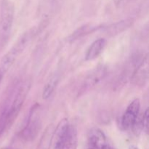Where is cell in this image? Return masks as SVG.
<instances>
[{
	"instance_id": "obj_1",
	"label": "cell",
	"mask_w": 149,
	"mask_h": 149,
	"mask_svg": "<svg viewBox=\"0 0 149 149\" xmlns=\"http://www.w3.org/2000/svg\"><path fill=\"white\" fill-rule=\"evenodd\" d=\"M33 35V29L27 31L24 33H23V35L20 36V37L17 39L16 43L13 45V47L1 58L0 61V82L2 80L4 74L11 68L19 55L28 46Z\"/></svg>"
},
{
	"instance_id": "obj_2",
	"label": "cell",
	"mask_w": 149,
	"mask_h": 149,
	"mask_svg": "<svg viewBox=\"0 0 149 149\" xmlns=\"http://www.w3.org/2000/svg\"><path fill=\"white\" fill-rule=\"evenodd\" d=\"M15 10L10 0H1L0 5V50L8 42L14 21Z\"/></svg>"
},
{
	"instance_id": "obj_3",
	"label": "cell",
	"mask_w": 149,
	"mask_h": 149,
	"mask_svg": "<svg viewBox=\"0 0 149 149\" xmlns=\"http://www.w3.org/2000/svg\"><path fill=\"white\" fill-rule=\"evenodd\" d=\"M41 129L40 106L35 103L31 109L26 124L19 133V136L26 141L35 139Z\"/></svg>"
},
{
	"instance_id": "obj_4",
	"label": "cell",
	"mask_w": 149,
	"mask_h": 149,
	"mask_svg": "<svg viewBox=\"0 0 149 149\" xmlns=\"http://www.w3.org/2000/svg\"><path fill=\"white\" fill-rule=\"evenodd\" d=\"M70 123L66 118L61 119L50 138L48 149H62L66 139Z\"/></svg>"
},
{
	"instance_id": "obj_5",
	"label": "cell",
	"mask_w": 149,
	"mask_h": 149,
	"mask_svg": "<svg viewBox=\"0 0 149 149\" xmlns=\"http://www.w3.org/2000/svg\"><path fill=\"white\" fill-rule=\"evenodd\" d=\"M141 109V102L136 98L132 100L125 110L120 120V127L123 130H131L132 125L138 118Z\"/></svg>"
},
{
	"instance_id": "obj_6",
	"label": "cell",
	"mask_w": 149,
	"mask_h": 149,
	"mask_svg": "<svg viewBox=\"0 0 149 149\" xmlns=\"http://www.w3.org/2000/svg\"><path fill=\"white\" fill-rule=\"evenodd\" d=\"M106 74L107 68L104 65H99L97 68H94L84 79L79 93H85L86 92L94 88L105 78Z\"/></svg>"
},
{
	"instance_id": "obj_7",
	"label": "cell",
	"mask_w": 149,
	"mask_h": 149,
	"mask_svg": "<svg viewBox=\"0 0 149 149\" xmlns=\"http://www.w3.org/2000/svg\"><path fill=\"white\" fill-rule=\"evenodd\" d=\"M148 55L140 60L134 68L131 75V80L137 85H145L148 81Z\"/></svg>"
},
{
	"instance_id": "obj_8",
	"label": "cell",
	"mask_w": 149,
	"mask_h": 149,
	"mask_svg": "<svg viewBox=\"0 0 149 149\" xmlns=\"http://www.w3.org/2000/svg\"><path fill=\"white\" fill-rule=\"evenodd\" d=\"M107 143V139L103 131L98 128L90 130L87 136V149H103Z\"/></svg>"
},
{
	"instance_id": "obj_9",
	"label": "cell",
	"mask_w": 149,
	"mask_h": 149,
	"mask_svg": "<svg viewBox=\"0 0 149 149\" xmlns=\"http://www.w3.org/2000/svg\"><path fill=\"white\" fill-rule=\"evenodd\" d=\"M107 44L106 39L100 38L95 42H93L89 47L85 55L86 61H93L97 58L104 50Z\"/></svg>"
},
{
	"instance_id": "obj_10",
	"label": "cell",
	"mask_w": 149,
	"mask_h": 149,
	"mask_svg": "<svg viewBox=\"0 0 149 149\" xmlns=\"http://www.w3.org/2000/svg\"><path fill=\"white\" fill-rule=\"evenodd\" d=\"M78 145V132L77 127L70 124L66 139L62 149H77Z\"/></svg>"
},
{
	"instance_id": "obj_11",
	"label": "cell",
	"mask_w": 149,
	"mask_h": 149,
	"mask_svg": "<svg viewBox=\"0 0 149 149\" xmlns=\"http://www.w3.org/2000/svg\"><path fill=\"white\" fill-rule=\"evenodd\" d=\"M58 81H59V77L58 74H53L49 78V79L44 87L43 91H42V98L44 100H47L51 97L58 85Z\"/></svg>"
},
{
	"instance_id": "obj_12",
	"label": "cell",
	"mask_w": 149,
	"mask_h": 149,
	"mask_svg": "<svg viewBox=\"0 0 149 149\" xmlns=\"http://www.w3.org/2000/svg\"><path fill=\"white\" fill-rule=\"evenodd\" d=\"M100 26H93L91 25H85L84 26H81V27L79 28L77 30H76L70 36L69 39L71 41L77 40L79 38L81 37V36H84L85 35L90 34V33H93L95 31H97V29H101L100 28Z\"/></svg>"
},
{
	"instance_id": "obj_13",
	"label": "cell",
	"mask_w": 149,
	"mask_h": 149,
	"mask_svg": "<svg viewBox=\"0 0 149 149\" xmlns=\"http://www.w3.org/2000/svg\"><path fill=\"white\" fill-rule=\"evenodd\" d=\"M132 24V20L131 19H127V20L119 21L118 23H114V24L111 25L109 27L106 28V29L107 30L108 33L114 35L126 30L127 29L130 27Z\"/></svg>"
},
{
	"instance_id": "obj_14",
	"label": "cell",
	"mask_w": 149,
	"mask_h": 149,
	"mask_svg": "<svg viewBox=\"0 0 149 149\" xmlns=\"http://www.w3.org/2000/svg\"><path fill=\"white\" fill-rule=\"evenodd\" d=\"M103 149H113V148L112 146H111L107 143L103 147Z\"/></svg>"
},
{
	"instance_id": "obj_15",
	"label": "cell",
	"mask_w": 149,
	"mask_h": 149,
	"mask_svg": "<svg viewBox=\"0 0 149 149\" xmlns=\"http://www.w3.org/2000/svg\"><path fill=\"white\" fill-rule=\"evenodd\" d=\"M129 149H139V148H138L137 146H130L129 147Z\"/></svg>"
},
{
	"instance_id": "obj_16",
	"label": "cell",
	"mask_w": 149,
	"mask_h": 149,
	"mask_svg": "<svg viewBox=\"0 0 149 149\" xmlns=\"http://www.w3.org/2000/svg\"><path fill=\"white\" fill-rule=\"evenodd\" d=\"M1 149H18V148H13V147H5V148H2Z\"/></svg>"
}]
</instances>
